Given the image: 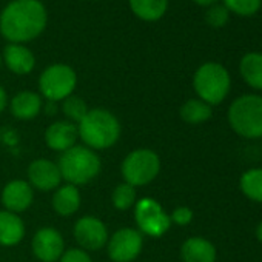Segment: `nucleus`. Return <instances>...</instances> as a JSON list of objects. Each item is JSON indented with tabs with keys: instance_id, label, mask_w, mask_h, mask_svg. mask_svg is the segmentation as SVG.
Here are the masks:
<instances>
[{
	"instance_id": "nucleus-1",
	"label": "nucleus",
	"mask_w": 262,
	"mask_h": 262,
	"mask_svg": "<svg viewBox=\"0 0 262 262\" xmlns=\"http://www.w3.org/2000/svg\"><path fill=\"white\" fill-rule=\"evenodd\" d=\"M47 8L39 0H13L0 14V33L10 43H25L47 28Z\"/></svg>"
},
{
	"instance_id": "nucleus-2",
	"label": "nucleus",
	"mask_w": 262,
	"mask_h": 262,
	"mask_svg": "<svg viewBox=\"0 0 262 262\" xmlns=\"http://www.w3.org/2000/svg\"><path fill=\"white\" fill-rule=\"evenodd\" d=\"M77 133L88 148L106 150L119 141L120 123L111 111L94 108L77 123Z\"/></svg>"
},
{
	"instance_id": "nucleus-3",
	"label": "nucleus",
	"mask_w": 262,
	"mask_h": 262,
	"mask_svg": "<svg viewBox=\"0 0 262 262\" xmlns=\"http://www.w3.org/2000/svg\"><path fill=\"white\" fill-rule=\"evenodd\" d=\"M228 123L241 138H262V96L244 94L234 99L228 108Z\"/></svg>"
},
{
	"instance_id": "nucleus-4",
	"label": "nucleus",
	"mask_w": 262,
	"mask_h": 262,
	"mask_svg": "<svg viewBox=\"0 0 262 262\" xmlns=\"http://www.w3.org/2000/svg\"><path fill=\"white\" fill-rule=\"evenodd\" d=\"M57 165L62 179L76 187L91 182L100 173L99 156L94 150L82 145H74L73 148L62 153Z\"/></svg>"
},
{
	"instance_id": "nucleus-5",
	"label": "nucleus",
	"mask_w": 262,
	"mask_h": 262,
	"mask_svg": "<svg viewBox=\"0 0 262 262\" xmlns=\"http://www.w3.org/2000/svg\"><path fill=\"white\" fill-rule=\"evenodd\" d=\"M193 86L199 99L211 106L221 103L227 97L231 79L224 65L217 62H207L196 70L193 76Z\"/></svg>"
},
{
	"instance_id": "nucleus-6",
	"label": "nucleus",
	"mask_w": 262,
	"mask_h": 262,
	"mask_svg": "<svg viewBox=\"0 0 262 262\" xmlns=\"http://www.w3.org/2000/svg\"><path fill=\"white\" fill-rule=\"evenodd\" d=\"M161 171L159 156L148 148L131 151L120 165L122 178L133 187H144L153 182Z\"/></svg>"
},
{
	"instance_id": "nucleus-7",
	"label": "nucleus",
	"mask_w": 262,
	"mask_h": 262,
	"mask_svg": "<svg viewBox=\"0 0 262 262\" xmlns=\"http://www.w3.org/2000/svg\"><path fill=\"white\" fill-rule=\"evenodd\" d=\"M77 85L76 71L65 63H54L43 70L39 79L40 94L48 102H59L70 97Z\"/></svg>"
},
{
	"instance_id": "nucleus-8",
	"label": "nucleus",
	"mask_w": 262,
	"mask_h": 262,
	"mask_svg": "<svg viewBox=\"0 0 262 262\" xmlns=\"http://www.w3.org/2000/svg\"><path fill=\"white\" fill-rule=\"evenodd\" d=\"M135 219L139 227V231L151 237L164 236L171 227L170 216L164 211L162 205L153 198H144L136 202Z\"/></svg>"
},
{
	"instance_id": "nucleus-9",
	"label": "nucleus",
	"mask_w": 262,
	"mask_h": 262,
	"mask_svg": "<svg viewBox=\"0 0 262 262\" xmlns=\"http://www.w3.org/2000/svg\"><path fill=\"white\" fill-rule=\"evenodd\" d=\"M144 248V236L136 228H120L108 237L106 250L113 262H133Z\"/></svg>"
},
{
	"instance_id": "nucleus-10",
	"label": "nucleus",
	"mask_w": 262,
	"mask_h": 262,
	"mask_svg": "<svg viewBox=\"0 0 262 262\" xmlns=\"http://www.w3.org/2000/svg\"><path fill=\"white\" fill-rule=\"evenodd\" d=\"M74 239L85 251H96L106 245L108 242V230L106 225L94 217V216H83L80 217L73 228Z\"/></svg>"
},
{
	"instance_id": "nucleus-11",
	"label": "nucleus",
	"mask_w": 262,
	"mask_h": 262,
	"mask_svg": "<svg viewBox=\"0 0 262 262\" xmlns=\"http://www.w3.org/2000/svg\"><path fill=\"white\" fill-rule=\"evenodd\" d=\"M34 256L42 262H56L63 254L65 242L62 234L51 227L40 228L31 242Z\"/></svg>"
},
{
	"instance_id": "nucleus-12",
	"label": "nucleus",
	"mask_w": 262,
	"mask_h": 262,
	"mask_svg": "<svg viewBox=\"0 0 262 262\" xmlns=\"http://www.w3.org/2000/svg\"><path fill=\"white\" fill-rule=\"evenodd\" d=\"M28 179L30 185L40 191H51L60 187L62 174L59 165L51 162L50 159H36L28 167Z\"/></svg>"
},
{
	"instance_id": "nucleus-13",
	"label": "nucleus",
	"mask_w": 262,
	"mask_h": 262,
	"mask_svg": "<svg viewBox=\"0 0 262 262\" xmlns=\"http://www.w3.org/2000/svg\"><path fill=\"white\" fill-rule=\"evenodd\" d=\"M34 201V191L33 187L30 185V182L22 181V179H16L8 182L4 187L2 191V204L5 207V210L11 211V213H22L27 208H30V205Z\"/></svg>"
},
{
	"instance_id": "nucleus-14",
	"label": "nucleus",
	"mask_w": 262,
	"mask_h": 262,
	"mask_svg": "<svg viewBox=\"0 0 262 262\" xmlns=\"http://www.w3.org/2000/svg\"><path fill=\"white\" fill-rule=\"evenodd\" d=\"M77 138V125L70 120H57L51 123L45 131L47 145L59 153H65L67 150L73 148L76 145Z\"/></svg>"
},
{
	"instance_id": "nucleus-15",
	"label": "nucleus",
	"mask_w": 262,
	"mask_h": 262,
	"mask_svg": "<svg viewBox=\"0 0 262 262\" xmlns=\"http://www.w3.org/2000/svg\"><path fill=\"white\" fill-rule=\"evenodd\" d=\"M4 62L8 70L17 76L30 74L36 67V57L27 47L20 43H10L4 50Z\"/></svg>"
},
{
	"instance_id": "nucleus-16",
	"label": "nucleus",
	"mask_w": 262,
	"mask_h": 262,
	"mask_svg": "<svg viewBox=\"0 0 262 262\" xmlns=\"http://www.w3.org/2000/svg\"><path fill=\"white\" fill-rule=\"evenodd\" d=\"M25 236V225L19 214L0 210V245H17Z\"/></svg>"
},
{
	"instance_id": "nucleus-17",
	"label": "nucleus",
	"mask_w": 262,
	"mask_h": 262,
	"mask_svg": "<svg viewBox=\"0 0 262 262\" xmlns=\"http://www.w3.org/2000/svg\"><path fill=\"white\" fill-rule=\"evenodd\" d=\"M184 262H216L214 245L204 237H190L181 247Z\"/></svg>"
},
{
	"instance_id": "nucleus-18",
	"label": "nucleus",
	"mask_w": 262,
	"mask_h": 262,
	"mask_svg": "<svg viewBox=\"0 0 262 262\" xmlns=\"http://www.w3.org/2000/svg\"><path fill=\"white\" fill-rule=\"evenodd\" d=\"M10 108L14 117L20 120H31L39 116L42 110V97L34 91H20L11 99Z\"/></svg>"
},
{
	"instance_id": "nucleus-19",
	"label": "nucleus",
	"mask_w": 262,
	"mask_h": 262,
	"mask_svg": "<svg viewBox=\"0 0 262 262\" xmlns=\"http://www.w3.org/2000/svg\"><path fill=\"white\" fill-rule=\"evenodd\" d=\"M80 191L76 185L65 184L56 188L53 196V208L59 216H73L80 207Z\"/></svg>"
},
{
	"instance_id": "nucleus-20",
	"label": "nucleus",
	"mask_w": 262,
	"mask_h": 262,
	"mask_svg": "<svg viewBox=\"0 0 262 262\" xmlns=\"http://www.w3.org/2000/svg\"><path fill=\"white\" fill-rule=\"evenodd\" d=\"M239 73L248 86L262 91V53H247L239 62Z\"/></svg>"
},
{
	"instance_id": "nucleus-21",
	"label": "nucleus",
	"mask_w": 262,
	"mask_h": 262,
	"mask_svg": "<svg viewBox=\"0 0 262 262\" xmlns=\"http://www.w3.org/2000/svg\"><path fill=\"white\" fill-rule=\"evenodd\" d=\"M128 2L133 14L145 22L162 19L168 8V0H128Z\"/></svg>"
},
{
	"instance_id": "nucleus-22",
	"label": "nucleus",
	"mask_w": 262,
	"mask_h": 262,
	"mask_svg": "<svg viewBox=\"0 0 262 262\" xmlns=\"http://www.w3.org/2000/svg\"><path fill=\"white\" fill-rule=\"evenodd\" d=\"M181 117L190 125H199L211 117V106L201 99H188L181 106Z\"/></svg>"
},
{
	"instance_id": "nucleus-23",
	"label": "nucleus",
	"mask_w": 262,
	"mask_h": 262,
	"mask_svg": "<svg viewBox=\"0 0 262 262\" xmlns=\"http://www.w3.org/2000/svg\"><path fill=\"white\" fill-rule=\"evenodd\" d=\"M241 190L242 193L254 201V202H262V168H251L245 171L241 178Z\"/></svg>"
},
{
	"instance_id": "nucleus-24",
	"label": "nucleus",
	"mask_w": 262,
	"mask_h": 262,
	"mask_svg": "<svg viewBox=\"0 0 262 262\" xmlns=\"http://www.w3.org/2000/svg\"><path fill=\"white\" fill-rule=\"evenodd\" d=\"M111 201H113V205L120 210V211H125L128 208H131L133 205H136L138 202V191H136V187L129 185L126 182H122L119 184L114 191H113V196H111Z\"/></svg>"
},
{
	"instance_id": "nucleus-25",
	"label": "nucleus",
	"mask_w": 262,
	"mask_h": 262,
	"mask_svg": "<svg viewBox=\"0 0 262 262\" xmlns=\"http://www.w3.org/2000/svg\"><path fill=\"white\" fill-rule=\"evenodd\" d=\"M222 5L236 16L250 17L260 10L262 0H222Z\"/></svg>"
},
{
	"instance_id": "nucleus-26",
	"label": "nucleus",
	"mask_w": 262,
	"mask_h": 262,
	"mask_svg": "<svg viewBox=\"0 0 262 262\" xmlns=\"http://www.w3.org/2000/svg\"><path fill=\"white\" fill-rule=\"evenodd\" d=\"M63 114L68 117L70 122L73 123H79L88 113V106L85 103V100L79 96H70L67 99H63Z\"/></svg>"
},
{
	"instance_id": "nucleus-27",
	"label": "nucleus",
	"mask_w": 262,
	"mask_h": 262,
	"mask_svg": "<svg viewBox=\"0 0 262 262\" xmlns=\"http://www.w3.org/2000/svg\"><path fill=\"white\" fill-rule=\"evenodd\" d=\"M230 20V11L222 4H214L208 7L205 13V22L213 28H222Z\"/></svg>"
},
{
	"instance_id": "nucleus-28",
	"label": "nucleus",
	"mask_w": 262,
	"mask_h": 262,
	"mask_svg": "<svg viewBox=\"0 0 262 262\" xmlns=\"http://www.w3.org/2000/svg\"><path fill=\"white\" fill-rule=\"evenodd\" d=\"M59 262H93V260H91L88 251H85L82 248H70V250L63 251Z\"/></svg>"
},
{
	"instance_id": "nucleus-29",
	"label": "nucleus",
	"mask_w": 262,
	"mask_h": 262,
	"mask_svg": "<svg viewBox=\"0 0 262 262\" xmlns=\"http://www.w3.org/2000/svg\"><path fill=\"white\" fill-rule=\"evenodd\" d=\"M170 219H171V224L185 227V225H188L193 221V211L188 207H178L170 214Z\"/></svg>"
},
{
	"instance_id": "nucleus-30",
	"label": "nucleus",
	"mask_w": 262,
	"mask_h": 262,
	"mask_svg": "<svg viewBox=\"0 0 262 262\" xmlns=\"http://www.w3.org/2000/svg\"><path fill=\"white\" fill-rule=\"evenodd\" d=\"M8 105V94L5 91V88L0 85V113H2Z\"/></svg>"
},
{
	"instance_id": "nucleus-31",
	"label": "nucleus",
	"mask_w": 262,
	"mask_h": 262,
	"mask_svg": "<svg viewBox=\"0 0 262 262\" xmlns=\"http://www.w3.org/2000/svg\"><path fill=\"white\" fill-rule=\"evenodd\" d=\"M193 2L196 4V5H199V7H211V5H214V4H217V0H193Z\"/></svg>"
},
{
	"instance_id": "nucleus-32",
	"label": "nucleus",
	"mask_w": 262,
	"mask_h": 262,
	"mask_svg": "<svg viewBox=\"0 0 262 262\" xmlns=\"http://www.w3.org/2000/svg\"><path fill=\"white\" fill-rule=\"evenodd\" d=\"M256 237H257V241L262 244V221L259 222V225H257V228H256Z\"/></svg>"
},
{
	"instance_id": "nucleus-33",
	"label": "nucleus",
	"mask_w": 262,
	"mask_h": 262,
	"mask_svg": "<svg viewBox=\"0 0 262 262\" xmlns=\"http://www.w3.org/2000/svg\"><path fill=\"white\" fill-rule=\"evenodd\" d=\"M0 67H2V56H0Z\"/></svg>"
}]
</instances>
